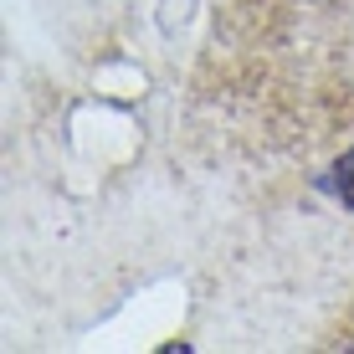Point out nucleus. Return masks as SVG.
Listing matches in <instances>:
<instances>
[{"instance_id":"1","label":"nucleus","mask_w":354,"mask_h":354,"mask_svg":"<svg viewBox=\"0 0 354 354\" xmlns=\"http://www.w3.org/2000/svg\"><path fill=\"white\" fill-rule=\"evenodd\" d=\"M334 175H339V195H344V205H354V149L344 154V160H339Z\"/></svg>"}]
</instances>
